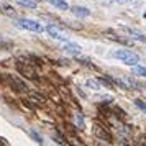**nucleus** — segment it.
Returning a JSON list of instances; mask_svg holds the SVG:
<instances>
[{
  "label": "nucleus",
  "instance_id": "8",
  "mask_svg": "<svg viewBox=\"0 0 146 146\" xmlns=\"http://www.w3.org/2000/svg\"><path fill=\"white\" fill-rule=\"evenodd\" d=\"M53 7H56L58 10H69V5H67L66 0H48Z\"/></svg>",
  "mask_w": 146,
  "mask_h": 146
},
{
  "label": "nucleus",
  "instance_id": "11",
  "mask_svg": "<svg viewBox=\"0 0 146 146\" xmlns=\"http://www.w3.org/2000/svg\"><path fill=\"white\" fill-rule=\"evenodd\" d=\"M133 67V74L135 76H139V77H146V67L143 66H138V64H135Z\"/></svg>",
  "mask_w": 146,
  "mask_h": 146
},
{
  "label": "nucleus",
  "instance_id": "17",
  "mask_svg": "<svg viewBox=\"0 0 146 146\" xmlns=\"http://www.w3.org/2000/svg\"><path fill=\"white\" fill-rule=\"evenodd\" d=\"M135 105L138 107V108H141L143 112H146V104L145 102H141V100H135Z\"/></svg>",
  "mask_w": 146,
  "mask_h": 146
},
{
  "label": "nucleus",
  "instance_id": "9",
  "mask_svg": "<svg viewBox=\"0 0 146 146\" xmlns=\"http://www.w3.org/2000/svg\"><path fill=\"white\" fill-rule=\"evenodd\" d=\"M0 12L8 15V17H13L15 15V10L12 8V5H8V3H0Z\"/></svg>",
  "mask_w": 146,
  "mask_h": 146
},
{
  "label": "nucleus",
  "instance_id": "6",
  "mask_svg": "<svg viewBox=\"0 0 146 146\" xmlns=\"http://www.w3.org/2000/svg\"><path fill=\"white\" fill-rule=\"evenodd\" d=\"M5 79L10 84V87H13L15 90H27V86L21 80H18L17 77H13V76H5Z\"/></svg>",
  "mask_w": 146,
  "mask_h": 146
},
{
  "label": "nucleus",
  "instance_id": "16",
  "mask_svg": "<svg viewBox=\"0 0 146 146\" xmlns=\"http://www.w3.org/2000/svg\"><path fill=\"white\" fill-rule=\"evenodd\" d=\"M87 87H90V89H100V86H99V82L97 80H87Z\"/></svg>",
  "mask_w": 146,
  "mask_h": 146
},
{
  "label": "nucleus",
  "instance_id": "7",
  "mask_svg": "<svg viewBox=\"0 0 146 146\" xmlns=\"http://www.w3.org/2000/svg\"><path fill=\"white\" fill-rule=\"evenodd\" d=\"M71 12H72L76 17H79V18H86V17H89L90 15V10L87 7H80V5H74V7H71Z\"/></svg>",
  "mask_w": 146,
  "mask_h": 146
},
{
  "label": "nucleus",
  "instance_id": "12",
  "mask_svg": "<svg viewBox=\"0 0 146 146\" xmlns=\"http://www.w3.org/2000/svg\"><path fill=\"white\" fill-rule=\"evenodd\" d=\"M20 5H23V7L27 8H36L38 7V3H36V0H17Z\"/></svg>",
  "mask_w": 146,
  "mask_h": 146
},
{
  "label": "nucleus",
  "instance_id": "10",
  "mask_svg": "<svg viewBox=\"0 0 146 146\" xmlns=\"http://www.w3.org/2000/svg\"><path fill=\"white\" fill-rule=\"evenodd\" d=\"M95 135H97L100 139H104V141H110V139H112V138H110V135H108L107 131H104L100 126H97V128H95Z\"/></svg>",
  "mask_w": 146,
  "mask_h": 146
},
{
  "label": "nucleus",
  "instance_id": "1",
  "mask_svg": "<svg viewBox=\"0 0 146 146\" xmlns=\"http://www.w3.org/2000/svg\"><path fill=\"white\" fill-rule=\"evenodd\" d=\"M15 27L17 28H21V30H28V31H33V33H43L44 28L41 23L35 20H30V18H18L15 20Z\"/></svg>",
  "mask_w": 146,
  "mask_h": 146
},
{
  "label": "nucleus",
  "instance_id": "13",
  "mask_svg": "<svg viewBox=\"0 0 146 146\" xmlns=\"http://www.w3.org/2000/svg\"><path fill=\"white\" fill-rule=\"evenodd\" d=\"M126 33L130 35L131 38H135V40H139V41H146V38H145V36H143V35H141V33H136V31H133V30H128V28H126Z\"/></svg>",
  "mask_w": 146,
  "mask_h": 146
},
{
  "label": "nucleus",
  "instance_id": "15",
  "mask_svg": "<svg viewBox=\"0 0 146 146\" xmlns=\"http://www.w3.org/2000/svg\"><path fill=\"white\" fill-rule=\"evenodd\" d=\"M31 136H33V139L36 141V143H40V145H43V136H41V135H38L36 131H31Z\"/></svg>",
  "mask_w": 146,
  "mask_h": 146
},
{
  "label": "nucleus",
  "instance_id": "14",
  "mask_svg": "<svg viewBox=\"0 0 146 146\" xmlns=\"http://www.w3.org/2000/svg\"><path fill=\"white\" fill-rule=\"evenodd\" d=\"M76 123L79 126L80 130H84L86 128V123H84V117H82V113H76Z\"/></svg>",
  "mask_w": 146,
  "mask_h": 146
},
{
  "label": "nucleus",
  "instance_id": "2",
  "mask_svg": "<svg viewBox=\"0 0 146 146\" xmlns=\"http://www.w3.org/2000/svg\"><path fill=\"white\" fill-rule=\"evenodd\" d=\"M112 56L120 59L121 62H125L126 66H135V64H138V61H139L138 56L135 53H131V51H128V49H117V51L112 53Z\"/></svg>",
  "mask_w": 146,
  "mask_h": 146
},
{
  "label": "nucleus",
  "instance_id": "18",
  "mask_svg": "<svg viewBox=\"0 0 146 146\" xmlns=\"http://www.w3.org/2000/svg\"><path fill=\"white\" fill-rule=\"evenodd\" d=\"M115 2H117V3H120V5H123V3H126V2H128V0H115Z\"/></svg>",
  "mask_w": 146,
  "mask_h": 146
},
{
  "label": "nucleus",
  "instance_id": "4",
  "mask_svg": "<svg viewBox=\"0 0 146 146\" xmlns=\"http://www.w3.org/2000/svg\"><path fill=\"white\" fill-rule=\"evenodd\" d=\"M46 31L48 35L51 36V38H54V40H59V41H67V36L62 31H59L58 28L54 27V25H48L46 27Z\"/></svg>",
  "mask_w": 146,
  "mask_h": 146
},
{
  "label": "nucleus",
  "instance_id": "3",
  "mask_svg": "<svg viewBox=\"0 0 146 146\" xmlns=\"http://www.w3.org/2000/svg\"><path fill=\"white\" fill-rule=\"evenodd\" d=\"M17 69L20 71L21 76L25 77H30V79H36V74H35V69L28 62H17Z\"/></svg>",
  "mask_w": 146,
  "mask_h": 146
},
{
  "label": "nucleus",
  "instance_id": "5",
  "mask_svg": "<svg viewBox=\"0 0 146 146\" xmlns=\"http://www.w3.org/2000/svg\"><path fill=\"white\" fill-rule=\"evenodd\" d=\"M80 49L82 48L76 43H71V41H64V46H62V51H66L69 54H74V56H79L80 54Z\"/></svg>",
  "mask_w": 146,
  "mask_h": 146
}]
</instances>
